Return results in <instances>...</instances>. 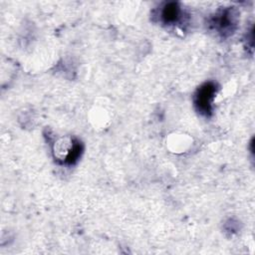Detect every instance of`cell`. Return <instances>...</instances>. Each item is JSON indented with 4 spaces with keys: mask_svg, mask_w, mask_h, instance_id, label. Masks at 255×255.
Here are the masks:
<instances>
[{
    "mask_svg": "<svg viewBox=\"0 0 255 255\" xmlns=\"http://www.w3.org/2000/svg\"><path fill=\"white\" fill-rule=\"evenodd\" d=\"M82 150V143L78 139H73L70 137L57 140L53 146L55 158L67 164L75 163L80 157Z\"/></svg>",
    "mask_w": 255,
    "mask_h": 255,
    "instance_id": "6da1fadb",
    "label": "cell"
},
{
    "mask_svg": "<svg viewBox=\"0 0 255 255\" xmlns=\"http://www.w3.org/2000/svg\"><path fill=\"white\" fill-rule=\"evenodd\" d=\"M216 94V86L209 82L203 84L196 92L194 96V105L197 111L208 117L212 113V102Z\"/></svg>",
    "mask_w": 255,
    "mask_h": 255,
    "instance_id": "7a4b0ae2",
    "label": "cell"
},
{
    "mask_svg": "<svg viewBox=\"0 0 255 255\" xmlns=\"http://www.w3.org/2000/svg\"><path fill=\"white\" fill-rule=\"evenodd\" d=\"M236 13L231 8H226L216 13L211 21V27L222 36L229 35L236 26Z\"/></svg>",
    "mask_w": 255,
    "mask_h": 255,
    "instance_id": "3957f363",
    "label": "cell"
},
{
    "mask_svg": "<svg viewBox=\"0 0 255 255\" xmlns=\"http://www.w3.org/2000/svg\"><path fill=\"white\" fill-rule=\"evenodd\" d=\"M181 14V9L178 3L168 2L165 3L159 10V19L163 24L172 25L179 22Z\"/></svg>",
    "mask_w": 255,
    "mask_h": 255,
    "instance_id": "277c9868",
    "label": "cell"
}]
</instances>
